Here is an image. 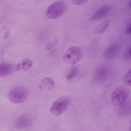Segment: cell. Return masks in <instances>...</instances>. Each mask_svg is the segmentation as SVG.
<instances>
[{
  "instance_id": "6da1fadb",
  "label": "cell",
  "mask_w": 131,
  "mask_h": 131,
  "mask_svg": "<svg viewBox=\"0 0 131 131\" xmlns=\"http://www.w3.org/2000/svg\"><path fill=\"white\" fill-rule=\"evenodd\" d=\"M129 94L127 89L123 86L117 87L111 94V99L112 104L116 107L123 105L126 102Z\"/></svg>"
},
{
  "instance_id": "7a4b0ae2",
  "label": "cell",
  "mask_w": 131,
  "mask_h": 131,
  "mask_svg": "<svg viewBox=\"0 0 131 131\" xmlns=\"http://www.w3.org/2000/svg\"><path fill=\"white\" fill-rule=\"evenodd\" d=\"M82 56V51L81 48L73 46L68 49L63 56L62 59L64 62L74 65L80 61Z\"/></svg>"
},
{
  "instance_id": "3957f363",
  "label": "cell",
  "mask_w": 131,
  "mask_h": 131,
  "mask_svg": "<svg viewBox=\"0 0 131 131\" xmlns=\"http://www.w3.org/2000/svg\"><path fill=\"white\" fill-rule=\"evenodd\" d=\"M66 8V4L63 1L60 0L56 1L48 8L47 12V15L50 19H56L64 13Z\"/></svg>"
},
{
  "instance_id": "277c9868",
  "label": "cell",
  "mask_w": 131,
  "mask_h": 131,
  "mask_svg": "<svg viewBox=\"0 0 131 131\" xmlns=\"http://www.w3.org/2000/svg\"><path fill=\"white\" fill-rule=\"evenodd\" d=\"M28 95V91L26 88L22 86H17L10 91L8 98L10 101L13 103H19L26 100Z\"/></svg>"
},
{
  "instance_id": "5b68a950",
  "label": "cell",
  "mask_w": 131,
  "mask_h": 131,
  "mask_svg": "<svg viewBox=\"0 0 131 131\" xmlns=\"http://www.w3.org/2000/svg\"><path fill=\"white\" fill-rule=\"evenodd\" d=\"M70 99L67 96L60 97L55 101L51 107V111L54 115L59 116L63 114L68 108Z\"/></svg>"
},
{
  "instance_id": "8992f818",
  "label": "cell",
  "mask_w": 131,
  "mask_h": 131,
  "mask_svg": "<svg viewBox=\"0 0 131 131\" xmlns=\"http://www.w3.org/2000/svg\"><path fill=\"white\" fill-rule=\"evenodd\" d=\"M111 7L108 5H105L100 7L89 19L90 21L98 20L107 15L110 12Z\"/></svg>"
},
{
  "instance_id": "52a82bcc",
  "label": "cell",
  "mask_w": 131,
  "mask_h": 131,
  "mask_svg": "<svg viewBox=\"0 0 131 131\" xmlns=\"http://www.w3.org/2000/svg\"><path fill=\"white\" fill-rule=\"evenodd\" d=\"M32 121L28 115H24L19 117L17 120L16 127L19 128L23 129L28 128L31 126Z\"/></svg>"
},
{
  "instance_id": "ba28073f",
  "label": "cell",
  "mask_w": 131,
  "mask_h": 131,
  "mask_svg": "<svg viewBox=\"0 0 131 131\" xmlns=\"http://www.w3.org/2000/svg\"><path fill=\"white\" fill-rule=\"evenodd\" d=\"M118 46L116 43H113L108 46L105 50L103 54L104 58L106 59L112 58L118 50Z\"/></svg>"
},
{
  "instance_id": "9c48e42d",
  "label": "cell",
  "mask_w": 131,
  "mask_h": 131,
  "mask_svg": "<svg viewBox=\"0 0 131 131\" xmlns=\"http://www.w3.org/2000/svg\"><path fill=\"white\" fill-rule=\"evenodd\" d=\"M13 70V67L12 64L2 62L0 64V76H7L11 74Z\"/></svg>"
},
{
  "instance_id": "30bf717a",
  "label": "cell",
  "mask_w": 131,
  "mask_h": 131,
  "mask_svg": "<svg viewBox=\"0 0 131 131\" xmlns=\"http://www.w3.org/2000/svg\"><path fill=\"white\" fill-rule=\"evenodd\" d=\"M31 61L28 59L25 58L20 61L17 64L15 70L17 71H27L31 68Z\"/></svg>"
},
{
  "instance_id": "8fae6325",
  "label": "cell",
  "mask_w": 131,
  "mask_h": 131,
  "mask_svg": "<svg viewBox=\"0 0 131 131\" xmlns=\"http://www.w3.org/2000/svg\"><path fill=\"white\" fill-rule=\"evenodd\" d=\"M108 72L107 67L103 66L99 67L96 71L95 77L98 79H103L107 77Z\"/></svg>"
},
{
  "instance_id": "7c38bea8",
  "label": "cell",
  "mask_w": 131,
  "mask_h": 131,
  "mask_svg": "<svg viewBox=\"0 0 131 131\" xmlns=\"http://www.w3.org/2000/svg\"><path fill=\"white\" fill-rule=\"evenodd\" d=\"M109 23L108 20H105L97 26L94 29L95 33L99 34L104 33L108 28Z\"/></svg>"
},
{
  "instance_id": "4fadbf2b",
  "label": "cell",
  "mask_w": 131,
  "mask_h": 131,
  "mask_svg": "<svg viewBox=\"0 0 131 131\" xmlns=\"http://www.w3.org/2000/svg\"><path fill=\"white\" fill-rule=\"evenodd\" d=\"M41 83L42 85L49 89L53 88L55 86L53 81L48 78H46L43 79Z\"/></svg>"
},
{
  "instance_id": "5bb4252c",
  "label": "cell",
  "mask_w": 131,
  "mask_h": 131,
  "mask_svg": "<svg viewBox=\"0 0 131 131\" xmlns=\"http://www.w3.org/2000/svg\"><path fill=\"white\" fill-rule=\"evenodd\" d=\"M123 80L126 85L131 86V69L125 74L123 78Z\"/></svg>"
},
{
  "instance_id": "9a60e30c",
  "label": "cell",
  "mask_w": 131,
  "mask_h": 131,
  "mask_svg": "<svg viewBox=\"0 0 131 131\" xmlns=\"http://www.w3.org/2000/svg\"><path fill=\"white\" fill-rule=\"evenodd\" d=\"M78 69L77 67H74L72 68L67 77L68 80H70L73 78L77 74Z\"/></svg>"
},
{
  "instance_id": "2e32d148",
  "label": "cell",
  "mask_w": 131,
  "mask_h": 131,
  "mask_svg": "<svg viewBox=\"0 0 131 131\" xmlns=\"http://www.w3.org/2000/svg\"><path fill=\"white\" fill-rule=\"evenodd\" d=\"M87 0H72L73 3L77 5H80L84 3Z\"/></svg>"
},
{
  "instance_id": "e0dca14e",
  "label": "cell",
  "mask_w": 131,
  "mask_h": 131,
  "mask_svg": "<svg viewBox=\"0 0 131 131\" xmlns=\"http://www.w3.org/2000/svg\"><path fill=\"white\" fill-rule=\"evenodd\" d=\"M126 34L128 35H131V23L125 29Z\"/></svg>"
},
{
  "instance_id": "ac0fdd59",
  "label": "cell",
  "mask_w": 131,
  "mask_h": 131,
  "mask_svg": "<svg viewBox=\"0 0 131 131\" xmlns=\"http://www.w3.org/2000/svg\"><path fill=\"white\" fill-rule=\"evenodd\" d=\"M126 57L128 58H131V47L129 48L126 54Z\"/></svg>"
},
{
  "instance_id": "d6986e66",
  "label": "cell",
  "mask_w": 131,
  "mask_h": 131,
  "mask_svg": "<svg viewBox=\"0 0 131 131\" xmlns=\"http://www.w3.org/2000/svg\"><path fill=\"white\" fill-rule=\"evenodd\" d=\"M129 6L130 8H131V0L129 4Z\"/></svg>"
},
{
  "instance_id": "ffe728a7",
  "label": "cell",
  "mask_w": 131,
  "mask_h": 131,
  "mask_svg": "<svg viewBox=\"0 0 131 131\" xmlns=\"http://www.w3.org/2000/svg\"><path fill=\"white\" fill-rule=\"evenodd\" d=\"M130 130L131 131V126L130 128Z\"/></svg>"
}]
</instances>
